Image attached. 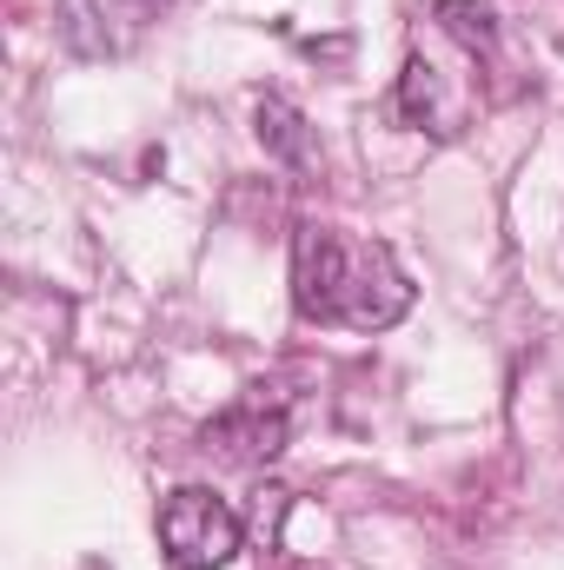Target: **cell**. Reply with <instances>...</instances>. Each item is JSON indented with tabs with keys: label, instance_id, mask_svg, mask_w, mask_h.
<instances>
[{
	"label": "cell",
	"instance_id": "cell-5",
	"mask_svg": "<svg viewBox=\"0 0 564 570\" xmlns=\"http://www.w3.org/2000/svg\"><path fill=\"white\" fill-rule=\"evenodd\" d=\"M399 114L419 134H431V140H451L471 120V80L465 73H445L425 47H412L406 53V73H399Z\"/></svg>",
	"mask_w": 564,
	"mask_h": 570
},
{
	"label": "cell",
	"instance_id": "cell-2",
	"mask_svg": "<svg viewBox=\"0 0 564 570\" xmlns=\"http://www.w3.org/2000/svg\"><path fill=\"white\" fill-rule=\"evenodd\" d=\"M240 538H246L240 511L206 484H179L159 504V544H166L173 570H226L240 558Z\"/></svg>",
	"mask_w": 564,
	"mask_h": 570
},
{
	"label": "cell",
	"instance_id": "cell-1",
	"mask_svg": "<svg viewBox=\"0 0 564 570\" xmlns=\"http://www.w3.org/2000/svg\"><path fill=\"white\" fill-rule=\"evenodd\" d=\"M292 305L312 325L386 332L412 312V279L386 239H359V233L305 219L292 233Z\"/></svg>",
	"mask_w": 564,
	"mask_h": 570
},
{
	"label": "cell",
	"instance_id": "cell-4",
	"mask_svg": "<svg viewBox=\"0 0 564 570\" xmlns=\"http://www.w3.org/2000/svg\"><path fill=\"white\" fill-rule=\"evenodd\" d=\"M166 7L173 0H54V20L80 60H120L146 20H159Z\"/></svg>",
	"mask_w": 564,
	"mask_h": 570
},
{
	"label": "cell",
	"instance_id": "cell-7",
	"mask_svg": "<svg viewBox=\"0 0 564 570\" xmlns=\"http://www.w3.org/2000/svg\"><path fill=\"white\" fill-rule=\"evenodd\" d=\"M253 120H260V146H266L280 166H312V127H305V114H299L292 100L266 94Z\"/></svg>",
	"mask_w": 564,
	"mask_h": 570
},
{
	"label": "cell",
	"instance_id": "cell-6",
	"mask_svg": "<svg viewBox=\"0 0 564 570\" xmlns=\"http://www.w3.org/2000/svg\"><path fill=\"white\" fill-rule=\"evenodd\" d=\"M431 20L465 60H492L498 53V13L485 0H431Z\"/></svg>",
	"mask_w": 564,
	"mask_h": 570
},
{
	"label": "cell",
	"instance_id": "cell-3",
	"mask_svg": "<svg viewBox=\"0 0 564 570\" xmlns=\"http://www.w3.org/2000/svg\"><path fill=\"white\" fill-rule=\"evenodd\" d=\"M200 444L213 451V458H226V464H273L285 444H292V405H285V392L273 385H253L246 399H233L220 419H206L200 431Z\"/></svg>",
	"mask_w": 564,
	"mask_h": 570
}]
</instances>
